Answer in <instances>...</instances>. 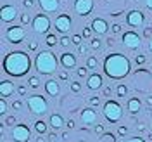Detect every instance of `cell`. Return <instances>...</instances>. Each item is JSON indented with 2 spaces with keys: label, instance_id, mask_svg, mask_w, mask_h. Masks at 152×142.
Wrapping results in <instances>:
<instances>
[{
  "label": "cell",
  "instance_id": "6da1fadb",
  "mask_svg": "<svg viewBox=\"0 0 152 142\" xmlns=\"http://www.w3.org/2000/svg\"><path fill=\"white\" fill-rule=\"evenodd\" d=\"M4 71L9 76L14 78H21V76L28 75L31 69V59L24 50H12L9 54H5L4 57Z\"/></svg>",
  "mask_w": 152,
  "mask_h": 142
},
{
  "label": "cell",
  "instance_id": "7a4b0ae2",
  "mask_svg": "<svg viewBox=\"0 0 152 142\" xmlns=\"http://www.w3.org/2000/svg\"><path fill=\"white\" fill-rule=\"evenodd\" d=\"M132 71V63L130 59L119 54V52H113L104 59V75L111 80H123L130 75Z\"/></svg>",
  "mask_w": 152,
  "mask_h": 142
},
{
  "label": "cell",
  "instance_id": "3957f363",
  "mask_svg": "<svg viewBox=\"0 0 152 142\" xmlns=\"http://www.w3.org/2000/svg\"><path fill=\"white\" fill-rule=\"evenodd\" d=\"M35 68L40 75H52L57 69V57L50 50H42L35 57Z\"/></svg>",
  "mask_w": 152,
  "mask_h": 142
},
{
  "label": "cell",
  "instance_id": "277c9868",
  "mask_svg": "<svg viewBox=\"0 0 152 142\" xmlns=\"http://www.w3.org/2000/svg\"><path fill=\"white\" fill-rule=\"evenodd\" d=\"M104 116L109 123H118L123 118V107H121V104L118 101L109 99L104 104Z\"/></svg>",
  "mask_w": 152,
  "mask_h": 142
},
{
  "label": "cell",
  "instance_id": "5b68a950",
  "mask_svg": "<svg viewBox=\"0 0 152 142\" xmlns=\"http://www.w3.org/2000/svg\"><path fill=\"white\" fill-rule=\"evenodd\" d=\"M26 104H28V109L35 114H45L48 109V102L45 101V97L40 94H33L26 99Z\"/></svg>",
  "mask_w": 152,
  "mask_h": 142
},
{
  "label": "cell",
  "instance_id": "8992f818",
  "mask_svg": "<svg viewBox=\"0 0 152 142\" xmlns=\"http://www.w3.org/2000/svg\"><path fill=\"white\" fill-rule=\"evenodd\" d=\"M31 26H33V29L38 35H45L48 31V28H50V19L45 14H37L33 18V21H31Z\"/></svg>",
  "mask_w": 152,
  "mask_h": 142
},
{
  "label": "cell",
  "instance_id": "52a82bcc",
  "mask_svg": "<svg viewBox=\"0 0 152 142\" xmlns=\"http://www.w3.org/2000/svg\"><path fill=\"white\" fill-rule=\"evenodd\" d=\"M54 26H56V29L59 33H64V35H66L67 31L73 28V19H71V16H69L67 12L59 14L56 18V21H54Z\"/></svg>",
  "mask_w": 152,
  "mask_h": 142
},
{
  "label": "cell",
  "instance_id": "ba28073f",
  "mask_svg": "<svg viewBox=\"0 0 152 142\" xmlns=\"http://www.w3.org/2000/svg\"><path fill=\"white\" fill-rule=\"evenodd\" d=\"M31 139V130L24 123H19L12 128V141L14 142H28Z\"/></svg>",
  "mask_w": 152,
  "mask_h": 142
},
{
  "label": "cell",
  "instance_id": "9c48e42d",
  "mask_svg": "<svg viewBox=\"0 0 152 142\" xmlns=\"http://www.w3.org/2000/svg\"><path fill=\"white\" fill-rule=\"evenodd\" d=\"M121 42H123V45L126 49H132V50H135V49H138L142 45V38H140L138 33H135V31H124Z\"/></svg>",
  "mask_w": 152,
  "mask_h": 142
},
{
  "label": "cell",
  "instance_id": "30bf717a",
  "mask_svg": "<svg viewBox=\"0 0 152 142\" xmlns=\"http://www.w3.org/2000/svg\"><path fill=\"white\" fill-rule=\"evenodd\" d=\"M5 37H7V40H9L10 43H14V45H18V43H21L23 40H24V29H23V26H10L9 29H7V33H5Z\"/></svg>",
  "mask_w": 152,
  "mask_h": 142
},
{
  "label": "cell",
  "instance_id": "8fae6325",
  "mask_svg": "<svg viewBox=\"0 0 152 142\" xmlns=\"http://www.w3.org/2000/svg\"><path fill=\"white\" fill-rule=\"evenodd\" d=\"M143 21H145V14H143L142 10H130L128 14H126V23L132 26V28H138V26H142Z\"/></svg>",
  "mask_w": 152,
  "mask_h": 142
},
{
  "label": "cell",
  "instance_id": "7c38bea8",
  "mask_svg": "<svg viewBox=\"0 0 152 142\" xmlns=\"http://www.w3.org/2000/svg\"><path fill=\"white\" fill-rule=\"evenodd\" d=\"M75 10L80 16H88L94 10V0H75Z\"/></svg>",
  "mask_w": 152,
  "mask_h": 142
},
{
  "label": "cell",
  "instance_id": "4fadbf2b",
  "mask_svg": "<svg viewBox=\"0 0 152 142\" xmlns=\"http://www.w3.org/2000/svg\"><path fill=\"white\" fill-rule=\"evenodd\" d=\"M59 63L62 64L64 69H71V68H76L78 59H76V54H73V52H64V54H61Z\"/></svg>",
  "mask_w": 152,
  "mask_h": 142
},
{
  "label": "cell",
  "instance_id": "5bb4252c",
  "mask_svg": "<svg viewBox=\"0 0 152 142\" xmlns=\"http://www.w3.org/2000/svg\"><path fill=\"white\" fill-rule=\"evenodd\" d=\"M0 18L4 23H10V21H14V19L18 18V10L14 5H4L2 10H0Z\"/></svg>",
  "mask_w": 152,
  "mask_h": 142
},
{
  "label": "cell",
  "instance_id": "9a60e30c",
  "mask_svg": "<svg viewBox=\"0 0 152 142\" xmlns=\"http://www.w3.org/2000/svg\"><path fill=\"white\" fill-rule=\"evenodd\" d=\"M81 121L85 125H97V111L94 107H85L81 111Z\"/></svg>",
  "mask_w": 152,
  "mask_h": 142
},
{
  "label": "cell",
  "instance_id": "2e32d148",
  "mask_svg": "<svg viewBox=\"0 0 152 142\" xmlns=\"http://www.w3.org/2000/svg\"><path fill=\"white\" fill-rule=\"evenodd\" d=\"M92 29H94L95 33H99V35H105L107 33V29H109V26H107V21L102 18H95L94 21H92Z\"/></svg>",
  "mask_w": 152,
  "mask_h": 142
},
{
  "label": "cell",
  "instance_id": "e0dca14e",
  "mask_svg": "<svg viewBox=\"0 0 152 142\" xmlns=\"http://www.w3.org/2000/svg\"><path fill=\"white\" fill-rule=\"evenodd\" d=\"M86 87L90 90H99L102 88V76L99 73H94V75H88L86 76Z\"/></svg>",
  "mask_w": 152,
  "mask_h": 142
},
{
  "label": "cell",
  "instance_id": "ac0fdd59",
  "mask_svg": "<svg viewBox=\"0 0 152 142\" xmlns=\"http://www.w3.org/2000/svg\"><path fill=\"white\" fill-rule=\"evenodd\" d=\"M38 4H40L43 12H56L59 9V5H61L59 0H38Z\"/></svg>",
  "mask_w": 152,
  "mask_h": 142
},
{
  "label": "cell",
  "instance_id": "d6986e66",
  "mask_svg": "<svg viewBox=\"0 0 152 142\" xmlns=\"http://www.w3.org/2000/svg\"><path fill=\"white\" fill-rule=\"evenodd\" d=\"M14 83L10 82V80H2L0 82V95L2 97H10V95L14 94Z\"/></svg>",
  "mask_w": 152,
  "mask_h": 142
},
{
  "label": "cell",
  "instance_id": "ffe728a7",
  "mask_svg": "<svg viewBox=\"0 0 152 142\" xmlns=\"http://www.w3.org/2000/svg\"><path fill=\"white\" fill-rule=\"evenodd\" d=\"M45 92H47L50 97L59 95L61 87H59V83H57V80H47V82H45Z\"/></svg>",
  "mask_w": 152,
  "mask_h": 142
},
{
  "label": "cell",
  "instance_id": "44dd1931",
  "mask_svg": "<svg viewBox=\"0 0 152 142\" xmlns=\"http://www.w3.org/2000/svg\"><path fill=\"white\" fill-rule=\"evenodd\" d=\"M128 111L132 113V116H135V114L140 113V109H142V102H140V99L138 97H132L130 101H128Z\"/></svg>",
  "mask_w": 152,
  "mask_h": 142
},
{
  "label": "cell",
  "instance_id": "7402d4cb",
  "mask_svg": "<svg viewBox=\"0 0 152 142\" xmlns=\"http://www.w3.org/2000/svg\"><path fill=\"white\" fill-rule=\"evenodd\" d=\"M48 123L52 125V128L59 130V128L64 125V118H62L61 114H50V118H48Z\"/></svg>",
  "mask_w": 152,
  "mask_h": 142
},
{
  "label": "cell",
  "instance_id": "603a6c76",
  "mask_svg": "<svg viewBox=\"0 0 152 142\" xmlns=\"http://www.w3.org/2000/svg\"><path fill=\"white\" fill-rule=\"evenodd\" d=\"M35 130H37V133H40V135L47 133V123L42 121V120H38L37 123H35Z\"/></svg>",
  "mask_w": 152,
  "mask_h": 142
},
{
  "label": "cell",
  "instance_id": "cb8c5ba5",
  "mask_svg": "<svg viewBox=\"0 0 152 142\" xmlns=\"http://www.w3.org/2000/svg\"><path fill=\"white\" fill-rule=\"evenodd\" d=\"M116 94H118V97H126V94H128V87L124 85V83H119V85L116 87Z\"/></svg>",
  "mask_w": 152,
  "mask_h": 142
},
{
  "label": "cell",
  "instance_id": "d4e9b609",
  "mask_svg": "<svg viewBox=\"0 0 152 142\" xmlns=\"http://www.w3.org/2000/svg\"><path fill=\"white\" fill-rule=\"evenodd\" d=\"M97 64H99V61H97L95 56H90L88 59H86V68H88V69H95Z\"/></svg>",
  "mask_w": 152,
  "mask_h": 142
},
{
  "label": "cell",
  "instance_id": "484cf974",
  "mask_svg": "<svg viewBox=\"0 0 152 142\" xmlns=\"http://www.w3.org/2000/svg\"><path fill=\"white\" fill-rule=\"evenodd\" d=\"M45 43H47L48 47H54V45H57V43H59V40H57L56 35H47V38H45Z\"/></svg>",
  "mask_w": 152,
  "mask_h": 142
},
{
  "label": "cell",
  "instance_id": "4316f807",
  "mask_svg": "<svg viewBox=\"0 0 152 142\" xmlns=\"http://www.w3.org/2000/svg\"><path fill=\"white\" fill-rule=\"evenodd\" d=\"M28 83H29L31 88H38V87H40V78H38V76H29Z\"/></svg>",
  "mask_w": 152,
  "mask_h": 142
},
{
  "label": "cell",
  "instance_id": "83f0119b",
  "mask_svg": "<svg viewBox=\"0 0 152 142\" xmlns=\"http://www.w3.org/2000/svg\"><path fill=\"white\" fill-rule=\"evenodd\" d=\"M76 75L80 76V78H85V76H88V68H86V66H80L78 69H76Z\"/></svg>",
  "mask_w": 152,
  "mask_h": 142
},
{
  "label": "cell",
  "instance_id": "f1b7e54d",
  "mask_svg": "<svg viewBox=\"0 0 152 142\" xmlns=\"http://www.w3.org/2000/svg\"><path fill=\"white\" fill-rule=\"evenodd\" d=\"M69 88H71V92L78 94V92L81 90V83H80V82H71V83H69Z\"/></svg>",
  "mask_w": 152,
  "mask_h": 142
},
{
  "label": "cell",
  "instance_id": "f546056e",
  "mask_svg": "<svg viewBox=\"0 0 152 142\" xmlns=\"http://www.w3.org/2000/svg\"><path fill=\"white\" fill-rule=\"evenodd\" d=\"M100 142H116L113 133H104V135H100Z\"/></svg>",
  "mask_w": 152,
  "mask_h": 142
},
{
  "label": "cell",
  "instance_id": "4dcf8cb0",
  "mask_svg": "<svg viewBox=\"0 0 152 142\" xmlns=\"http://www.w3.org/2000/svg\"><path fill=\"white\" fill-rule=\"evenodd\" d=\"M5 113H7V102H5V97H2L0 99V114L4 116Z\"/></svg>",
  "mask_w": 152,
  "mask_h": 142
},
{
  "label": "cell",
  "instance_id": "1f68e13d",
  "mask_svg": "<svg viewBox=\"0 0 152 142\" xmlns=\"http://www.w3.org/2000/svg\"><path fill=\"white\" fill-rule=\"evenodd\" d=\"M94 132L97 133V135H104V133H105V127H104V125H99V123H97L94 127Z\"/></svg>",
  "mask_w": 152,
  "mask_h": 142
},
{
  "label": "cell",
  "instance_id": "d6a6232c",
  "mask_svg": "<svg viewBox=\"0 0 152 142\" xmlns=\"http://www.w3.org/2000/svg\"><path fill=\"white\" fill-rule=\"evenodd\" d=\"M90 47L94 49V50H99V49H100V40H99V38H92V40H90Z\"/></svg>",
  "mask_w": 152,
  "mask_h": 142
},
{
  "label": "cell",
  "instance_id": "836d02e7",
  "mask_svg": "<svg viewBox=\"0 0 152 142\" xmlns=\"http://www.w3.org/2000/svg\"><path fill=\"white\" fill-rule=\"evenodd\" d=\"M59 43H61L62 47H67V45H71L73 42H71V38H69V37H66V35H64V37H62L61 40H59Z\"/></svg>",
  "mask_w": 152,
  "mask_h": 142
},
{
  "label": "cell",
  "instance_id": "e575fe53",
  "mask_svg": "<svg viewBox=\"0 0 152 142\" xmlns=\"http://www.w3.org/2000/svg\"><path fill=\"white\" fill-rule=\"evenodd\" d=\"M145 61H147V57L143 56V54H140V56L135 57V63L138 64V66H142V64H145Z\"/></svg>",
  "mask_w": 152,
  "mask_h": 142
},
{
  "label": "cell",
  "instance_id": "d590c367",
  "mask_svg": "<svg viewBox=\"0 0 152 142\" xmlns=\"http://www.w3.org/2000/svg\"><path fill=\"white\" fill-rule=\"evenodd\" d=\"M71 42H73V43H75L76 47H78V45H81V43H83V42H81V37H80V35H73V37H71Z\"/></svg>",
  "mask_w": 152,
  "mask_h": 142
},
{
  "label": "cell",
  "instance_id": "8d00e7d4",
  "mask_svg": "<svg viewBox=\"0 0 152 142\" xmlns=\"http://www.w3.org/2000/svg\"><path fill=\"white\" fill-rule=\"evenodd\" d=\"M4 125H7V127H10V125H16V118H14V116H7V118L4 120Z\"/></svg>",
  "mask_w": 152,
  "mask_h": 142
},
{
  "label": "cell",
  "instance_id": "74e56055",
  "mask_svg": "<svg viewBox=\"0 0 152 142\" xmlns=\"http://www.w3.org/2000/svg\"><path fill=\"white\" fill-rule=\"evenodd\" d=\"M124 142H145V139L143 137H138V135H133L132 139H126Z\"/></svg>",
  "mask_w": 152,
  "mask_h": 142
},
{
  "label": "cell",
  "instance_id": "f35d334b",
  "mask_svg": "<svg viewBox=\"0 0 152 142\" xmlns=\"http://www.w3.org/2000/svg\"><path fill=\"white\" fill-rule=\"evenodd\" d=\"M121 29H123V26L118 24V23H114L113 26H111V31H113V33H121Z\"/></svg>",
  "mask_w": 152,
  "mask_h": 142
},
{
  "label": "cell",
  "instance_id": "ab89813d",
  "mask_svg": "<svg viewBox=\"0 0 152 142\" xmlns=\"http://www.w3.org/2000/svg\"><path fill=\"white\" fill-rule=\"evenodd\" d=\"M126 133H128V128H126L124 125H121V127L118 128V135H119V137H124Z\"/></svg>",
  "mask_w": 152,
  "mask_h": 142
},
{
  "label": "cell",
  "instance_id": "60d3db41",
  "mask_svg": "<svg viewBox=\"0 0 152 142\" xmlns=\"http://www.w3.org/2000/svg\"><path fill=\"white\" fill-rule=\"evenodd\" d=\"M85 38H90L92 37V26H86V28H83V33H81Z\"/></svg>",
  "mask_w": 152,
  "mask_h": 142
},
{
  "label": "cell",
  "instance_id": "b9f144b4",
  "mask_svg": "<svg viewBox=\"0 0 152 142\" xmlns=\"http://www.w3.org/2000/svg\"><path fill=\"white\" fill-rule=\"evenodd\" d=\"M31 21H33V19L29 18L28 14H21V23H23V24H28V23H31Z\"/></svg>",
  "mask_w": 152,
  "mask_h": 142
},
{
  "label": "cell",
  "instance_id": "7bdbcfd3",
  "mask_svg": "<svg viewBox=\"0 0 152 142\" xmlns=\"http://www.w3.org/2000/svg\"><path fill=\"white\" fill-rule=\"evenodd\" d=\"M143 37H145V38H152V28H151V26L143 28Z\"/></svg>",
  "mask_w": 152,
  "mask_h": 142
},
{
  "label": "cell",
  "instance_id": "ee69618b",
  "mask_svg": "<svg viewBox=\"0 0 152 142\" xmlns=\"http://www.w3.org/2000/svg\"><path fill=\"white\" fill-rule=\"evenodd\" d=\"M88 102H90V104L95 107V106L100 104V99H99V97H90V99H88Z\"/></svg>",
  "mask_w": 152,
  "mask_h": 142
},
{
  "label": "cell",
  "instance_id": "f6af8a7d",
  "mask_svg": "<svg viewBox=\"0 0 152 142\" xmlns=\"http://www.w3.org/2000/svg\"><path fill=\"white\" fill-rule=\"evenodd\" d=\"M18 92H19V95H26V92H28V88H26V85H19L18 87Z\"/></svg>",
  "mask_w": 152,
  "mask_h": 142
},
{
  "label": "cell",
  "instance_id": "bcb514c9",
  "mask_svg": "<svg viewBox=\"0 0 152 142\" xmlns=\"http://www.w3.org/2000/svg\"><path fill=\"white\" fill-rule=\"evenodd\" d=\"M102 94H104V97H109V95L113 94V88L111 87H104L102 88Z\"/></svg>",
  "mask_w": 152,
  "mask_h": 142
},
{
  "label": "cell",
  "instance_id": "7dc6e473",
  "mask_svg": "<svg viewBox=\"0 0 152 142\" xmlns=\"http://www.w3.org/2000/svg\"><path fill=\"white\" fill-rule=\"evenodd\" d=\"M23 5L28 7V9H31V7L35 5V2H33V0H23Z\"/></svg>",
  "mask_w": 152,
  "mask_h": 142
},
{
  "label": "cell",
  "instance_id": "c3c4849f",
  "mask_svg": "<svg viewBox=\"0 0 152 142\" xmlns=\"http://www.w3.org/2000/svg\"><path fill=\"white\" fill-rule=\"evenodd\" d=\"M28 49L35 52V50H38V43H37V42H29V43H28Z\"/></svg>",
  "mask_w": 152,
  "mask_h": 142
},
{
  "label": "cell",
  "instance_id": "681fc988",
  "mask_svg": "<svg viewBox=\"0 0 152 142\" xmlns=\"http://www.w3.org/2000/svg\"><path fill=\"white\" fill-rule=\"evenodd\" d=\"M59 80H69L67 71H61V73H59Z\"/></svg>",
  "mask_w": 152,
  "mask_h": 142
},
{
  "label": "cell",
  "instance_id": "f907efd6",
  "mask_svg": "<svg viewBox=\"0 0 152 142\" xmlns=\"http://www.w3.org/2000/svg\"><path fill=\"white\" fill-rule=\"evenodd\" d=\"M12 107H14V109H21V107H23V102H21V101H14V102H12Z\"/></svg>",
  "mask_w": 152,
  "mask_h": 142
},
{
  "label": "cell",
  "instance_id": "816d5d0a",
  "mask_svg": "<svg viewBox=\"0 0 152 142\" xmlns=\"http://www.w3.org/2000/svg\"><path fill=\"white\" fill-rule=\"evenodd\" d=\"M78 52H80V54H86V45H83V43L78 45Z\"/></svg>",
  "mask_w": 152,
  "mask_h": 142
},
{
  "label": "cell",
  "instance_id": "f5cc1de1",
  "mask_svg": "<svg viewBox=\"0 0 152 142\" xmlns=\"http://www.w3.org/2000/svg\"><path fill=\"white\" fill-rule=\"evenodd\" d=\"M48 141H50V142H56L57 141V133L56 132H50V135H48Z\"/></svg>",
  "mask_w": 152,
  "mask_h": 142
},
{
  "label": "cell",
  "instance_id": "db71d44e",
  "mask_svg": "<svg viewBox=\"0 0 152 142\" xmlns=\"http://www.w3.org/2000/svg\"><path fill=\"white\" fill-rule=\"evenodd\" d=\"M145 7L149 10H152V0H145Z\"/></svg>",
  "mask_w": 152,
  "mask_h": 142
},
{
  "label": "cell",
  "instance_id": "11a10c76",
  "mask_svg": "<svg viewBox=\"0 0 152 142\" xmlns=\"http://www.w3.org/2000/svg\"><path fill=\"white\" fill-rule=\"evenodd\" d=\"M67 128H75V121L73 120H67Z\"/></svg>",
  "mask_w": 152,
  "mask_h": 142
},
{
  "label": "cell",
  "instance_id": "9f6ffc18",
  "mask_svg": "<svg viewBox=\"0 0 152 142\" xmlns=\"http://www.w3.org/2000/svg\"><path fill=\"white\" fill-rule=\"evenodd\" d=\"M114 45V40L113 38H109V40H107V47H113Z\"/></svg>",
  "mask_w": 152,
  "mask_h": 142
},
{
  "label": "cell",
  "instance_id": "6f0895ef",
  "mask_svg": "<svg viewBox=\"0 0 152 142\" xmlns=\"http://www.w3.org/2000/svg\"><path fill=\"white\" fill-rule=\"evenodd\" d=\"M145 102H147V106H152V97H147V99H145Z\"/></svg>",
  "mask_w": 152,
  "mask_h": 142
},
{
  "label": "cell",
  "instance_id": "680465c9",
  "mask_svg": "<svg viewBox=\"0 0 152 142\" xmlns=\"http://www.w3.org/2000/svg\"><path fill=\"white\" fill-rule=\"evenodd\" d=\"M138 130H140V132H143V130H145V125L140 123V125H138Z\"/></svg>",
  "mask_w": 152,
  "mask_h": 142
},
{
  "label": "cell",
  "instance_id": "91938a15",
  "mask_svg": "<svg viewBox=\"0 0 152 142\" xmlns=\"http://www.w3.org/2000/svg\"><path fill=\"white\" fill-rule=\"evenodd\" d=\"M61 137H62V139H64V141H66L67 137H69V133H67V132H64V133H62V135H61Z\"/></svg>",
  "mask_w": 152,
  "mask_h": 142
},
{
  "label": "cell",
  "instance_id": "94428289",
  "mask_svg": "<svg viewBox=\"0 0 152 142\" xmlns=\"http://www.w3.org/2000/svg\"><path fill=\"white\" fill-rule=\"evenodd\" d=\"M149 50H151V52H152V38H151V40H149Z\"/></svg>",
  "mask_w": 152,
  "mask_h": 142
},
{
  "label": "cell",
  "instance_id": "6125c7cd",
  "mask_svg": "<svg viewBox=\"0 0 152 142\" xmlns=\"http://www.w3.org/2000/svg\"><path fill=\"white\" fill-rule=\"evenodd\" d=\"M37 142H45V139H43V137H38V139H37Z\"/></svg>",
  "mask_w": 152,
  "mask_h": 142
},
{
  "label": "cell",
  "instance_id": "be15d7a7",
  "mask_svg": "<svg viewBox=\"0 0 152 142\" xmlns=\"http://www.w3.org/2000/svg\"><path fill=\"white\" fill-rule=\"evenodd\" d=\"M149 141H152V132H151V133H149Z\"/></svg>",
  "mask_w": 152,
  "mask_h": 142
}]
</instances>
